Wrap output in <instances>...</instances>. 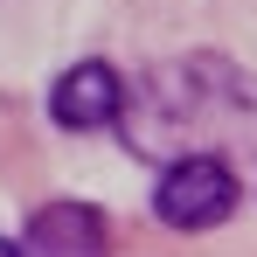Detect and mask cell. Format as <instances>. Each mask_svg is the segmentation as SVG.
Masks as SVG:
<instances>
[{"instance_id":"cell-3","label":"cell","mask_w":257,"mask_h":257,"mask_svg":"<svg viewBox=\"0 0 257 257\" xmlns=\"http://www.w3.org/2000/svg\"><path fill=\"white\" fill-rule=\"evenodd\" d=\"M49 118L63 132H104L125 118V77L111 70V63H97V56H84L77 70H63L56 77V90H49Z\"/></svg>"},{"instance_id":"cell-5","label":"cell","mask_w":257,"mask_h":257,"mask_svg":"<svg viewBox=\"0 0 257 257\" xmlns=\"http://www.w3.org/2000/svg\"><path fill=\"white\" fill-rule=\"evenodd\" d=\"M0 257H14V243H7V236H0Z\"/></svg>"},{"instance_id":"cell-4","label":"cell","mask_w":257,"mask_h":257,"mask_svg":"<svg viewBox=\"0 0 257 257\" xmlns=\"http://www.w3.org/2000/svg\"><path fill=\"white\" fill-rule=\"evenodd\" d=\"M14 257H104V215L90 202H49L28 215Z\"/></svg>"},{"instance_id":"cell-2","label":"cell","mask_w":257,"mask_h":257,"mask_svg":"<svg viewBox=\"0 0 257 257\" xmlns=\"http://www.w3.org/2000/svg\"><path fill=\"white\" fill-rule=\"evenodd\" d=\"M236 167L222 160V153H188V160H167L160 181H153V215L167 222V229H215V222H229L236 209Z\"/></svg>"},{"instance_id":"cell-1","label":"cell","mask_w":257,"mask_h":257,"mask_svg":"<svg viewBox=\"0 0 257 257\" xmlns=\"http://www.w3.org/2000/svg\"><path fill=\"white\" fill-rule=\"evenodd\" d=\"M250 104H257V84L243 70H229L222 56L160 63L139 90H125V111H132L125 139L153 160H188L215 132H257Z\"/></svg>"}]
</instances>
